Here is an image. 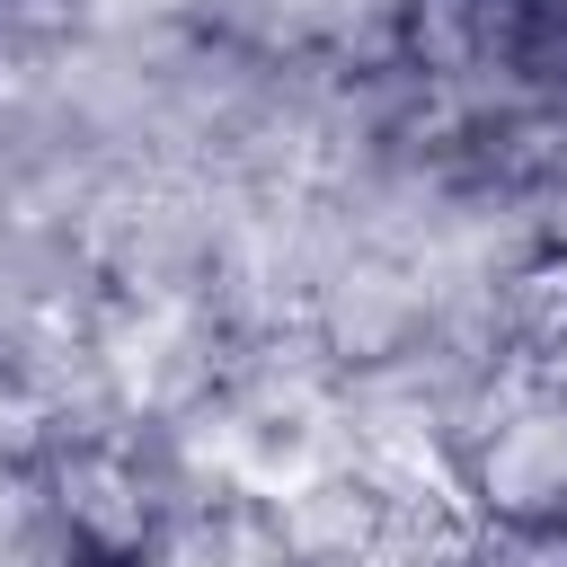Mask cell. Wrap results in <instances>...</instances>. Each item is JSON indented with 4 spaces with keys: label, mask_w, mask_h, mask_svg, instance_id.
<instances>
[{
    "label": "cell",
    "mask_w": 567,
    "mask_h": 567,
    "mask_svg": "<svg viewBox=\"0 0 567 567\" xmlns=\"http://www.w3.org/2000/svg\"><path fill=\"white\" fill-rule=\"evenodd\" d=\"M540 0H408V53L434 71H470L496 53H523Z\"/></svg>",
    "instance_id": "obj_1"
}]
</instances>
